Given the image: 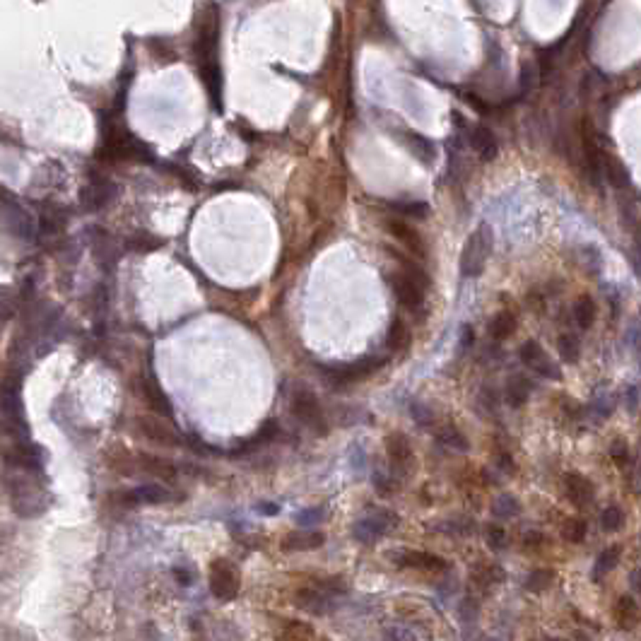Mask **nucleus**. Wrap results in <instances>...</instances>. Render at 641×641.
I'll use <instances>...</instances> for the list:
<instances>
[{
	"label": "nucleus",
	"instance_id": "1",
	"mask_svg": "<svg viewBox=\"0 0 641 641\" xmlns=\"http://www.w3.org/2000/svg\"><path fill=\"white\" fill-rule=\"evenodd\" d=\"M0 432L13 437V444L27 442L24 407H22L20 376H8L0 383Z\"/></svg>",
	"mask_w": 641,
	"mask_h": 641
},
{
	"label": "nucleus",
	"instance_id": "2",
	"mask_svg": "<svg viewBox=\"0 0 641 641\" xmlns=\"http://www.w3.org/2000/svg\"><path fill=\"white\" fill-rule=\"evenodd\" d=\"M390 287H393L395 297H398V302L403 304V307L417 309V307H422V302H425V295L429 290V278L425 270H420L417 265L403 260V270L390 278Z\"/></svg>",
	"mask_w": 641,
	"mask_h": 641
},
{
	"label": "nucleus",
	"instance_id": "3",
	"mask_svg": "<svg viewBox=\"0 0 641 641\" xmlns=\"http://www.w3.org/2000/svg\"><path fill=\"white\" fill-rule=\"evenodd\" d=\"M490 248H492V232L487 225H482L465 241L463 253H460V275L463 278H477L485 270V260L490 256Z\"/></svg>",
	"mask_w": 641,
	"mask_h": 641
},
{
	"label": "nucleus",
	"instance_id": "4",
	"mask_svg": "<svg viewBox=\"0 0 641 641\" xmlns=\"http://www.w3.org/2000/svg\"><path fill=\"white\" fill-rule=\"evenodd\" d=\"M210 591L220 600H232L239 593V572L230 559H215L210 564Z\"/></svg>",
	"mask_w": 641,
	"mask_h": 641
},
{
	"label": "nucleus",
	"instance_id": "5",
	"mask_svg": "<svg viewBox=\"0 0 641 641\" xmlns=\"http://www.w3.org/2000/svg\"><path fill=\"white\" fill-rule=\"evenodd\" d=\"M292 415L297 417V420H302L307 427L311 429H318L320 434L325 432V417H323V410H320V403L318 398L311 393V390L307 388H300L295 395H292Z\"/></svg>",
	"mask_w": 641,
	"mask_h": 641
},
{
	"label": "nucleus",
	"instance_id": "6",
	"mask_svg": "<svg viewBox=\"0 0 641 641\" xmlns=\"http://www.w3.org/2000/svg\"><path fill=\"white\" fill-rule=\"evenodd\" d=\"M395 559L398 567L405 569H415V572H425V574H442L449 569V562L439 555H432V552H422V550H403V552H395L390 555Z\"/></svg>",
	"mask_w": 641,
	"mask_h": 641
},
{
	"label": "nucleus",
	"instance_id": "7",
	"mask_svg": "<svg viewBox=\"0 0 641 641\" xmlns=\"http://www.w3.org/2000/svg\"><path fill=\"white\" fill-rule=\"evenodd\" d=\"M381 367V360H374V357H364V360L350 362V364H340V367L328 369V379L335 386H347L355 383L360 379H367L369 374H374Z\"/></svg>",
	"mask_w": 641,
	"mask_h": 641
},
{
	"label": "nucleus",
	"instance_id": "8",
	"mask_svg": "<svg viewBox=\"0 0 641 641\" xmlns=\"http://www.w3.org/2000/svg\"><path fill=\"white\" fill-rule=\"evenodd\" d=\"M521 362L528 364L530 369H535L540 376H547V379H559V369L557 364L550 360V357L545 355V350H542V345L537 340H528L521 345V352H519Z\"/></svg>",
	"mask_w": 641,
	"mask_h": 641
},
{
	"label": "nucleus",
	"instance_id": "9",
	"mask_svg": "<svg viewBox=\"0 0 641 641\" xmlns=\"http://www.w3.org/2000/svg\"><path fill=\"white\" fill-rule=\"evenodd\" d=\"M386 453H388V460L395 470L407 472L412 468L415 453H412V446L403 432H393L386 437Z\"/></svg>",
	"mask_w": 641,
	"mask_h": 641
},
{
	"label": "nucleus",
	"instance_id": "10",
	"mask_svg": "<svg viewBox=\"0 0 641 641\" xmlns=\"http://www.w3.org/2000/svg\"><path fill=\"white\" fill-rule=\"evenodd\" d=\"M390 526H395V516H390L386 512H376L374 516H367V519L357 521L355 537L362 542H372V540H376V537H381Z\"/></svg>",
	"mask_w": 641,
	"mask_h": 641
},
{
	"label": "nucleus",
	"instance_id": "11",
	"mask_svg": "<svg viewBox=\"0 0 641 641\" xmlns=\"http://www.w3.org/2000/svg\"><path fill=\"white\" fill-rule=\"evenodd\" d=\"M386 230H388L390 234L398 239V241L403 244V246H405L410 253H415V256H420V258L427 256L425 239L417 234V232L412 230L410 225H405V222H400V220H388V222H386Z\"/></svg>",
	"mask_w": 641,
	"mask_h": 641
},
{
	"label": "nucleus",
	"instance_id": "12",
	"mask_svg": "<svg viewBox=\"0 0 641 641\" xmlns=\"http://www.w3.org/2000/svg\"><path fill=\"white\" fill-rule=\"evenodd\" d=\"M113 195H116V186L111 181H106V178H97V181H92L83 191V205L85 210L94 213V210H101L104 205L111 203Z\"/></svg>",
	"mask_w": 641,
	"mask_h": 641
},
{
	"label": "nucleus",
	"instance_id": "13",
	"mask_svg": "<svg viewBox=\"0 0 641 641\" xmlns=\"http://www.w3.org/2000/svg\"><path fill=\"white\" fill-rule=\"evenodd\" d=\"M143 434L155 444H162V446H178L181 444V437H178L174 429L162 420H152V417H140L138 420Z\"/></svg>",
	"mask_w": 641,
	"mask_h": 641
},
{
	"label": "nucleus",
	"instance_id": "14",
	"mask_svg": "<svg viewBox=\"0 0 641 641\" xmlns=\"http://www.w3.org/2000/svg\"><path fill=\"white\" fill-rule=\"evenodd\" d=\"M564 490H567V497L572 499L577 507H589L596 497V487L589 477L579 475V472H569L564 477Z\"/></svg>",
	"mask_w": 641,
	"mask_h": 641
},
{
	"label": "nucleus",
	"instance_id": "15",
	"mask_svg": "<svg viewBox=\"0 0 641 641\" xmlns=\"http://www.w3.org/2000/svg\"><path fill=\"white\" fill-rule=\"evenodd\" d=\"M295 605L300 607V610L309 612V615H323V612H328L330 596H325L323 591L316 589V586H314V589H300L295 596Z\"/></svg>",
	"mask_w": 641,
	"mask_h": 641
},
{
	"label": "nucleus",
	"instance_id": "16",
	"mask_svg": "<svg viewBox=\"0 0 641 641\" xmlns=\"http://www.w3.org/2000/svg\"><path fill=\"white\" fill-rule=\"evenodd\" d=\"M470 145H472V150L480 155L482 162H492L494 157H497V152H499L497 138H494L492 130L485 128V126H477L475 130H472V133H470Z\"/></svg>",
	"mask_w": 641,
	"mask_h": 641
},
{
	"label": "nucleus",
	"instance_id": "17",
	"mask_svg": "<svg viewBox=\"0 0 641 641\" xmlns=\"http://www.w3.org/2000/svg\"><path fill=\"white\" fill-rule=\"evenodd\" d=\"M325 542V535L318 533V530H297V533L285 535L282 540V550L292 552V550H316Z\"/></svg>",
	"mask_w": 641,
	"mask_h": 641
},
{
	"label": "nucleus",
	"instance_id": "18",
	"mask_svg": "<svg viewBox=\"0 0 641 641\" xmlns=\"http://www.w3.org/2000/svg\"><path fill=\"white\" fill-rule=\"evenodd\" d=\"M174 494L162 485H140L133 492L126 494L128 504H164L169 502Z\"/></svg>",
	"mask_w": 641,
	"mask_h": 641
},
{
	"label": "nucleus",
	"instance_id": "19",
	"mask_svg": "<svg viewBox=\"0 0 641 641\" xmlns=\"http://www.w3.org/2000/svg\"><path fill=\"white\" fill-rule=\"evenodd\" d=\"M612 615H615L617 627H620V629L637 627V622H639V605H637V600H634L632 596H622V598L617 600Z\"/></svg>",
	"mask_w": 641,
	"mask_h": 641
},
{
	"label": "nucleus",
	"instance_id": "20",
	"mask_svg": "<svg viewBox=\"0 0 641 641\" xmlns=\"http://www.w3.org/2000/svg\"><path fill=\"white\" fill-rule=\"evenodd\" d=\"M603 176H607V181L615 188H629V171L617 157L603 155Z\"/></svg>",
	"mask_w": 641,
	"mask_h": 641
},
{
	"label": "nucleus",
	"instance_id": "21",
	"mask_svg": "<svg viewBox=\"0 0 641 641\" xmlns=\"http://www.w3.org/2000/svg\"><path fill=\"white\" fill-rule=\"evenodd\" d=\"M203 83L210 92L215 108H222V70L217 63H205L203 65Z\"/></svg>",
	"mask_w": 641,
	"mask_h": 641
},
{
	"label": "nucleus",
	"instance_id": "22",
	"mask_svg": "<svg viewBox=\"0 0 641 641\" xmlns=\"http://www.w3.org/2000/svg\"><path fill=\"white\" fill-rule=\"evenodd\" d=\"M516 333V314L514 311H499L490 320V335L494 340H507Z\"/></svg>",
	"mask_w": 641,
	"mask_h": 641
},
{
	"label": "nucleus",
	"instance_id": "23",
	"mask_svg": "<svg viewBox=\"0 0 641 641\" xmlns=\"http://www.w3.org/2000/svg\"><path fill=\"white\" fill-rule=\"evenodd\" d=\"M405 140H407V148L412 150V155H415L422 164L434 162V143L432 140H427L425 135L415 133V130H410V133L405 135Z\"/></svg>",
	"mask_w": 641,
	"mask_h": 641
},
{
	"label": "nucleus",
	"instance_id": "24",
	"mask_svg": "<svg viewBox=\"0 0 641 641\" xmlns=\"http://www.w3.org/2000/svg\"><path fill=\"white\" fill-rule=\"evenodd\" d=\"M596 316H598L596 302L591 297H579L574 304V320H577L579 328H591L596 323Z\"/></svg>",
	"mask_w": 641,
	"mask_h": 641
},
{
	"label": "nucleus",
	"instance_id": "25",
	"mask_svg": "<svg viewBox=\"0 0 641 641\" xmlns=\"http://www.w3.org/2000/svg\"><path fill=\"white\" fill-rule=\"evenodd\" d=\"M530 390H533V386L526 376H514L512 381L507 386V403L512 407H521L528 400Z\"/></svg>",
	"mask_w": 641,
	"mask_h": 641
},
{
	"label": "nucleus",
	"instance_id": "26",
	"mask_svg": "<svg viewBox=\"0 0 641 641\" xmlns=\"http://www.w3.org/2000/svg\"><path fill=\"white\" fill-rule=\"evenodd\" d=\"M386 342H388V347L393 352H403L405 347H407V342H410V330H407V325L400 318L390 320V328H388V335H386Z\"/></svg>",
	"mask_w": 641,
	"mask_h": 641
},
{
	"label": "nucleus",
	"instance_id": "27",
	"mask_svg": "<svg viewBox=\"0 0 641 641\" xmlns=\"http://www.w3.org/2000/svg\"><path fill=\"white\" fill-rule=\"evenodd\" d=\"M143 390H145V398L150 400V405L155 407L157 412H162V415H171L169 398L162 393V388L155 381H143Z\"/></svg>",
	"mask_w": 641,
	"mask_h": 641
},
{
	"label": "nucleus",
	"instance_id": "28",
	"mask_svg": "<svg viewBox=\"0 0 641 641\" xmlns=\"http://www.w3.org/2000/svg\"><path fill=\"white\" fill-rule=\"evenodd\" d=\"M275 437H278V422H275V420H265L263 427H260L251 439H246V444H244V451L256 449V446H265V444H270Z\"/></svg>",
	"mask_w": 641,
	"mask_h": 641
},
{
	"label": "nucleus",
	"instance_id": "29",
	"mask_svg": "<svg viewBox=\"0 0 641 641\" xmlns=\"http://www.w3.org/2000/svg\"><path fill=\"white\" fill-rule=\"evenodd\" d=\"M502 569L494 567V564H477L475 572H472V581H475L477 586H482V589H490L492 584H497V581H502Z\"/></svg>",
	"mask_w": 641,
	"mask_h": 641
},
{
	"label": "nucleus",
	"instance_id": "30",
	"mask_svg": "<svg viewBox=\"0 0 641 641\" xmlns=\"http://www.w3.org/2000/svg\"><path fill=\"white\" fill-rule=\"evenodd\" d=\"M140 463H143V468L152 472V475L162 477V480H171L174 475H176V468H174L171 463H167V460L162 458H152V456H143L140 458Z\"/></svg>",
	"mask_w": 641,
	"mask_h": 641
},
{
	"label": "nucleus",
	"instance_id": "31",
	"mask_svg": "<svg viewBox=\"0 0 641 641\" xmlns=\"http://www.w3.org/2000/svg\"><path fill=\"white\" fill-rule=\"evenodd\" d=\"M314 637V629L309 627V624L304 622H285V627H282V639L285 641H307Z\"/></svg>",
	"mask_w": 641,
	"mask_h": 641
},
{
	"label": "nucleus",
	"instance_id": "32",
	"mask_svg": "<svg viewBox=\"0 0 641 641\" xmlns=\"http://www.w3.org/2000/svg\"><path fill=\"white\" fill-rule=\"evenodd\" d=\"M492 512L497 519H514V516L521 514V504L516 502L514 497H509V494H504V497H499L497 502H494Z\"/></svg>",
	"mask_w": 641,
	"mask_h": 641
},
{
	"label": "nucleus",
	"instance_id": "33",
	"mask_svg": "<svg viewBox=\"0 0 641 641\" xmlns=\"http://www.w3.org/2000/svg\"><path fill=\"white\" fill-rule=\"evenodd\" d=\"M617 562H620V547H607L605 552H600L598 562H596V579H600L603 574L615 569Z\"/></svg>",
	"mask_w": 641,
	"mask_h": 641
},
{
	"label": "nucleus",
	"instance_id": "34",
	"mask_svg": "<svg viewBox=\"0 0 641 641\" xmlns=\"http://www.w3.org/2000/svg\"><path fill=\"white\" fill-rule=\"evenodd\" d=\"M622 523H624V514H622V509H617V507H607L600 516V526H603L605 533H615V530H620Z\"/></svg>",
	"mask_w": 641,
	"mask_h": 641
},
{
	"label": "nucleus",
	"instance_id": "35",
	"mask_svg": "<svg viewBox=\"0 0 641 641\" xmlns=\"http://www.w3.org/2000/svg\"><path fill=\"white\" fill-rule=\"evenodd\" d=\"M559 352H562V360L567 364L579 362V355H581L579 340L574 338V335H562V338H559Z\"/></svg>",
	"mask_w": 641,
	"mask_h": 641
},
{
	"label": "nucleus",
	"instance_id": "36",
	"mask_svg": "<svg viewBox=\"0 0 641 641\" xmlns=\"http://www.w3.org/2000/svg\"><path fill=\"white\" fill-rule=\"evenodd\" d=\"M586 530H589V526H586L584 519H569L567 523L562 526V535L567 537L569 542H581L586 537Z\"/></svg>",
	"mask_w": 641,
	"mask_h": 641
},
{
	"label": "nucleus",
	"instance_id": "37",
	"mask_svg": "<svg viewBox=\"0 0 641 641\" xmlns=\"http://www.w3.org/2000/svg\"><path fill=\"white\" fill-rule=\"evenodd\" d=\"M439 437H442V442L444 444H449V446H453V449H458V451H465L468 449V442H465V437L463 434L458 432L453 425H446L439 432Z\"/></svg>",
	"mask_w": 641,
	"mask_h": 641
},
{
	"label": "nucleus",
	"instance_id": "38",
	"mask_svg": "<svg viewBox=\"0 0 641 641\" xmlns=\"http://www.w3.org/2000/svg\"><path fill=\"white\" fill-rule=\"evenodd\" d=\"M160 244H162L160 239H155L150 234H138L128 241V248H133V251H155Z\"/></svg>",
	"mask_w": 641,
	"mask_h": 641
},
{
	"label": "nucleus",
	"instance_id": "39",
	"mask_svg": "<svg viewBox=\"0 0 641 641\" xmlns=\"http://www.w3.org/2000/svg\"><path fill=\"white\" fill-rule=\"evenodd\" d=\"M537 80H540V70H537V65L526 63L523 75H521V87H523V90H533V87L537 85Z\"/></svg>",
	"mask_w": 641,
	"mask_h": 641
},
{
	"label": "nucleus",
	"instance_id": "40",
	"mask_svg": "<svg viewBox=\"0 0 641 641\" xmlns=\"http://www.w3.org/2000/svg\"><path fill=\"white\" fill-rule=\"evenodd\" d=\"M550 579H552V572H545V569H537L528 577V589L530 591H542L550 586Z\"/></svg>",
	"mask_w": 641,
	"mask_h": 641
},
{
	"label": "nucleus",
	"instance_id": "41",
	"mask_svg": "<svg viewBox=\"0 0 641 641\" xmlns=\"http://www.w3.org/2000/svg\"><path fill=\"white\" fill-rule=\"evenodd\" d=\"M325 516V509L323 507H314V509H307V512H302L297 516V523L300 526H311V523H318V521H323Z\"/></svg>",
	"mask_w": 641,
	"mask_h": 641
},
{
	"label": "nucleus",
	"instance_id": "42",
	"mask_svg": "<svg viewBox=\"0 0 641 641\" xmlns=\"http://www.w3.org/2000/svg\"><path fill=\"white\" fill-rule=\"evenodd\" d=\"M395 208L400 210V213L410 215V217H427V203H403V205H395Z\"/></svg>",
	"mask_w": 641,
	"mask_h": 641
},
{
	"label": "nucleus",
	"instance_id": "43",
	"mask_svg": "<svg viewBox=\"0 0 641 641\" xmlns=\"http://www.w3.org/2000/svg\"><path fill=\"white\" fill-rule=\"evenodd\" d=\"M610 456H612V458H615V460H617V463H624V460H627V456H629V449H627V444H624V442H622V439H617V442H615V444H612V446H610Z\"/></svg>",
	"mask_w": 641,
	"mask_h": 641
},
{
	"label": "nucleus",
	"instance_id": "44",
	"mask_svg": "<svg viewBox=\"0 0 641 641\" xmlns=\"http://www.w3.org/2000/svg\"><path fill=\"white\" fill-rule=\"evenodd\" d=\"M487 540L492 542V547H497V550H499V547H504V542H507V535H504L502 528H497V526H494V528L487 530Z\"/></svg>",
	"mask_w": 641,
	"mask_h": 641
},
{
	"label": "nucleus",
	"instance_id": "45",
	"mask_svg": "<svg viewBox=\"0 0 641 641\" xmlns=\"http://www.w3.org/2000/svg\"><path fill=\"white\" fill-rule=\"evenodd\" d=\"M627 407L632 412H637L639 407V393H637V386H632V388H627Z\"/></svg>",
	"mask_w": 641,
	"mask_h": 641
},
{
	"label": "nucleus",
	"instance_id": "46",
	"mask_svg": "<svg viewBox=\"0 0 641 641\" xmlns=\"http://www.w3.org/2000/svg\"><path fill=\"white\" fill-rule=\"evenodd\" d=\"M174 577H176V579H178V584H183V586H188V584H191V581H193V577L186 572V569H178V567L174 569Z\"/></svg>",
	"mask_w": 641,
	"mask_h": 641
},
{
	"label": "nucleus",
	"instance_id": "47",
	"mask_svg": "<svg viewBox=\"0 0 641 641\" xmlns=\"http://www.w3.org/2000/svg\"><path fill=\"white\" fill-rule=\"evenodd\" d=\"M470 342H472V330L468 328V325H465L463 333H460V350H468Z\"/></svg>",
	"mask_w": 641,
	"mask_h": 641
},
{
	"label": "nucleus",
	"instance_id": "48",
	"mask_svg": "<svg viewBox=\"0 0 641 641\" xmlns=\"http://www.w3.org/2000/svg\"><path fill=\"white\" fill-rule=\"evenodd\" d=\"M465 101H468L470 106H475L477 111H487V104H485V101H480V99H477L475 94H465Z\"/></svg>",
	"mask_w": 641,
	"mask_h": 641
},
{
	"label": "nucleus",
	"instance_id": "49",
	"mask_svg": "<svg viewBox=\"0 0 641 641\" xmlns=\"http://www.w3.org/2000/svg\"><path fill=\"white\" fill-rule=\"evenodd\" d=\"M263 514H278V507H270V504H263V507H258Z\"/></svg>",
	"mask_w": 641,
	"mask_h": 641
},
{
	"label": "nucleus",
	"instance_id": "50",
	"mask_svg": "<svg viewBox=\"0 0 641 641\" xmlns=\"http://www.w3.org/2000/svg\"><path fill=\"white\" fill-rule=\"evenodd\" d=\"M637 579H639V572H634V574H632V586H634V589H637V586H639V581H637Z\"/></svg>",
	"mask_w": 641,
	"mask_h": 641
}]
</instances>
